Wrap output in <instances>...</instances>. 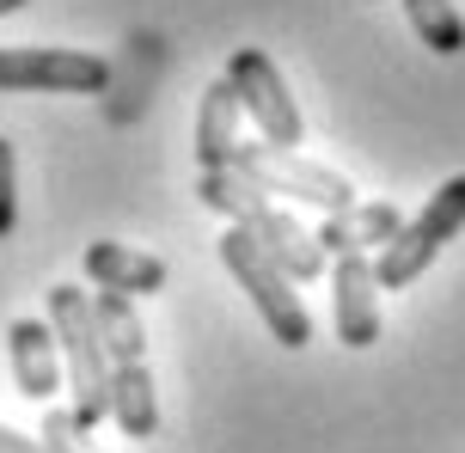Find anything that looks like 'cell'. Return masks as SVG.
Segmentation results:
<instances>
[{
  "label": "cell",
  "instance_id": "1",
  "mask_svg": "<svg viewBox=\"0 0 465 453\" xmlns=\"http://www.w3.org/2000/svg\"><path fill=\"white\" fill-rule=\"evenodd\" d=\"M49 331H55L62 374H68V410L93 435L111 417V356H104V337L93 319V294L74 282H55L49 288Z\"/></svg>",
  "mask_w": 465,
  "mask_h": 453
},
{
  "label": "cell",
  "instance_id": "2",
  "mask_svg": "<svg viewBox=\"0 0 465 453\" xmlns=\"http://www.w3.org/2000/svg\"><path fill=\"white\" fill-rule=\"evenodd\" d=\"M232 172H245L270 202H294V209H319V215H343V209H355V184L337 178L331 166H319V160H306L301 147L239 142Z\"/></svg>",
  "mask_w": 465,
  "mask_h": 453
},
{
  "label": "cell",
  "instance_id": "3",
  "mask_svg": "<svg viewBox=\"0 0 465 453\" xmlns=\"http://www.w3.org/2000/svg\"><path fill=\"white\" fill-rule=\"evenodd\" d=\"M221 263H227L232 282L245 288V300L257 307L263 331L276 337L282 350H306V343H312V319H306L294 282H288L276 263L257 251V239L245 233V227H227V233H221Z\"/></svg>",
  "mask_w": 465,
  "mask_h": 453
},
{
  "label": "cell",
  "instance_id": "4",
  "mask_svg": "<svg viewBox=\"0 0 465 453\" xmlns=\"http://www.w3.org/2000/svg\"><path fill=\"white\" fill-rule=\"evenodd\" d=\"M460 233H465V172L447 178L441 191L422 202L417 221L398 227V239L386 245V251H373V282L380 288H411Z\"/></svg>",
  "mask_w": 465,
  "mask_h": 453
},
{
  "label": "cell",
  "instance_id": "5",
  "mask_svg": "<svg viewBox=\"0 0 465 453\" xmlns=\"http://www.w3.org/2000/svg\"><path fill=\"white\" fill-rule=\"evenodd\" d=\"M221 80L239 93V111L257 123V142H270V147H301L306 142L301 104H294V93L282 86V68L263 55V49H232Z\"/></svg>",
  "mask_w": 465,
  "mask_h": 453
},
{
  "label": "cell",
  "instance_id": "6",
  "mask_svg": "<svg viewBox=\"0 0 465 453\" xmlns=\"http://www.w3.org/2000/svg\"><path fill=\"white\" fill-rule=\"evenodd\" d=\"M111 62L86 49H0V93H104Z\"/></svg>",
  "mask_w": 465,
  "mask_h": 453
},
{
  "label": "cell",
  "instance_id": "7",
  "mask_svg": "<svg viewBox=\"0 0 465 453\" xmlns=\"http://www.w3.org/2000/svg\"><path fill=\"white\" fill-rule=\"evenodd\" d=\"M331 307H337V337L349 350H373L380 343V282H373L368 251L331 258Z\"/></svg>",
  "mask_w": 465,
  "mask_h": 453
},
{
  "label": "cell",
  "instance_id": "8",
  "mask_svg": "<svg viewBox=\"0 0 465 453\" xmlns=\"http://www.w3.org/2000/svg\"><path fill=\"white\" fill-rule=\"evenodd\" d=\"M245 233L257 239V251H263V258L276 263V270L288 276V282H319V276L331 270V258L319 251L312 227H306L301 215H288L282 202H270L263 215H252V221H245Z\"/></svg>",
  "mask_w": 465,
  "mask_h": 453
},
{
  "label": "cell",
  "instance_id": "9",
  "mask_svg": "<svg viewBox=\"0 0 465 453\" xmlns=\"http://www.w3.org/2000/svg\"><path fill=\"white\" fill-rule=\"evenodd\" d=\"M6 361H13V386H19L31 405H55V392H62V350H55V331H49V319H13L6 325Z\"/></svg>",
  "mask_w": 465,
  "mask_h": 453
},
{
  "label": "cell",
  "instance_id": "10",
  "mask_svg": "<svg viewBox=\"0 0 465 453\" xmlns=\"http://www.w3.org/2000/svg\"><path fill=\"white\" fill-rule=\"evenodd\" d=\"M80 270H86L93 288H111V294H129V300L165 288V258L135 251V245H116V239H93V245L80 251Z\"/></svg>",
  "mask_w": 465,
  "mask_h": 453
},
{
  "label": "cell",
  "instance_id": "11",
  "mask_svg": "<svg viewBox=\"0 0 465 453\" xmlns=\"http://www.w3.org/2000/svg\"><path fill=\"white\" fill-rule=\"evenodd\" d=\"M398 227H404V215H398L392 202H355V209H343V215H319V227H312V239H319V251L325 258H343V251H386L398 239Z\"/></svg>",
  "mask_w": 465,
  "mask_h": 453
},
{
  "label": "cell",
  "instance_id": "12",
  "mask_svg": "<svg viewBox=\"0 0 465 453\" xmlns=\"http://www.w3.org/2000/svg\"><path fill=\"white\" fill-rule=\"evenodd\" d=\"M239 93H232L227 80H209L203 86V104H196V166L203 172H221L232 166V153H239Z\"/></svg>",
  "mask_w": 465,
  "mask_h": 453
},
{
  "label": "cell",
  "instance_id": "13",
  "mask_svg": "<svg viewBox=\"0 0 465 453\" xmlns=\"http://www.w3.org/2000/svg\"><path fill=\"white\" fill-rule=\"evenodd\" d=\"M111 417L123 435H160V392H153V374H147V361H116L111 368Z\"/></svg>",
  "mask_w": 465,
  "mask_h": 453
},
{
  "label": "cell",
  "instance_id": "14",
  "mask_svg": "<svg viewBox=\"0 0 465 453\" xmlns=\"http://www.w3.org/2000/svg\"><path fill=\"white\" fill-rule=\"evenodd\" d=\"M93 319H98V337H104L111 368H116V361H147V331H141L135 300H129V294L93 288Z\"/></svg>",
  "mask_w": 465,
  "mask_h": 453
},
{
  "label": "cell",
  "instance_id": "15",
  "mask_svg": "<svg viewBox=\"0 0 465 453\" xmlns=\"http://www.w3.org/2000/svg\"><path fill=\"white\" fill-rule=\"evenodd\" d=\"M196 196H203V209H214V215H227L232 227H245L252 215H263L270 209V196L257 191L245 172H232V166H221V172H203L196 178Z\"/></svg>",
  "mask_w": 465,
  "mask_h": 453
},
{
  "label": "cell",
  "instance_id": "16",
  "mask_svg": "<svg viewBox=\"0 0 465 453\" xmlns=\"http://www.w3.org/2000/svg\"><path fill=\"white\" fill-rule=\"evenodd\" d=\"M404 19L435 55H465V19L453 0H404Z\"/></svg>",
  "mask_w": 465,
  "mask_h": 453
},
{
  "label": "cell",
  "instance_id": "17",
  "mask_svg": "<svg viewBox=\"0 0 465 453\" xmlns=\"http://www.w3.org/2000/svg\"><path fill=\"white\" fill-rule=\"evenodd\" d=\"M37 441H44V453H98L93 441H86V429L74 423V410H62V405L44 410V429H37Z\"/></svg>",
  "mask_w": 465,
  "mask_h": 453
},
{
  "label": "cell",
  "instance_id": "18",
  "mask_svg": "<svg viewBox=\"0 0 465 453\" xmlns=\"http://www.w3.org/2000/svg\"><path fill=\"white\" fill-rule=\"evenodd\" d=\"M19 227V166H13V142L0 135V239Z\"/></svg>",
  "mask_w": 465,
  "mask_h": 453
},
{
  "label": "cell",
  "instance_id": "19",
  "mask_svg": "<svg viewBox=\"0 0 465 453\" xmlns=\"http://www.w3.org/2000/svg\"><path fill=\"white\" fill-rule=\"evenodd\" d=\"M0 453H44V441H37V435H19V429H6V423H0Z\"/></svg>",
  "mask_w": 465,
  "mask_h": 453
},
{
  "label": "cell",
  "instance_id": "20",
  "mask_svg": "<svg viewBox=\"0 0 465 453\" xmlns=\"http://www.w3.org/2000/svg\"><path fill=\"white\" fill-rule=\"evenodd\" d=\"M19 6H25V0H0V19H6V13H19Z\"/></svg>",
  "mask_w": 465,
  "mask_h": 453
}]
</instances>
